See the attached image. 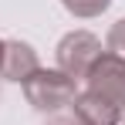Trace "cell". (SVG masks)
I'll return each instance as SVG.
<instances>
[{
  "mask_svg": "<svg viewBox=\"0 0 125 125\" xmlns=\"http://www.w3.org/2000/svg\"><path fill=\"white\" fill-rule=\"evenodd\" d=\"M24 95L37 112H58L64 105L74 102V78H68L64 71H47L37 68L27 81H24Z\"/></svg>",
  "mask_w": 125,
  "mask_h": 125,
  "instance_id": "cell-1",
  "label": "cell"
},
{
  "mask_svg": "<svg viewBox=\"0 0 125 125\" xmlns=\"http://www.w3.org/2000/svg\"><path fill=\"white\" fill-rule=\"evenodd\" d=\"M84 81H88L84 91H95V95H102L105 102H112L118 112H125V58L122 54L102 51L95 58V64L88 68Z\"/></svg>",
  "mask_w": 125,
  "mask_h": 125,
  "instance_id": "cell-2",
  "label": "cell"
},
{
  "mask_svg": "<svg viewBox=\"0 0 125 125\" xmlns=\"http://www.w3.org/2000/svg\"><path fill=\"white\" fill-rule=\"evenodd\" d=\"M102 54V41L88 31H71L58 41V71L68 78H84L95 58Z\"/></svg>",
  "mask_w": 125,
  "mask_h": 125,
  "instance_id": "cell-3",
  "label": "cell"
},
{
  "mask_svg": "<svg viewBox=\"0 0 125 125\" xmlns=\"http://www.w3.org/2000/svg\"><path fill=\"white\" fill-rule=\"evenodd\" d=\"M37 51L24 41H3V51H0V78L7 81H27L34 71H37Z\"/></svg>",
  "mask_w": 125,
  "mask_h": 125,
  "instance_id": "cell-4",
  "label": "cell"
},
{
  "mask_svg": "<svg viewBox=\"0 0 125 125\" xmlns=\"http://www.w3.org/2000/svg\"><path fill=\"white\" fill-rule=\"evenodd\" d=\"M74 115L84 125H122V112L112 102H105L95 91H81L74 95Z\"/></svg>",
  "mask_w": 125,
  "mask_h": 125,
  "instance_id": "cell-5",
  "label": "cell"
},
{
  "mask_svg": "<svg viewBox=\"0 0 125 125\" xmlns=\"http://www.w3.org/2000/svg\"><path fill=\"white\" fill-rule=\"evenodd\" d=\"M64 10L68 14H74V17H98L108 10V3L112 0H61Z\"/></svg>",
  "mask_w": 125,
  "mask_h": 125,
  "instance_id": "cell-6",
  "label": "cell"
},
{
  "mask_svg": "<svg viewBox=\"0 0 125 125\" xmlns=\"http://www.w3.org/2000/svg\"><path fill=\"white\" fill-rule=\"evenodd\" d=\"M108 51H112V54H122L125 58V17L118 24H112V31H108Z\"/></svg>",
  "mask_w": 125,
  "mask_h": 125,
  "instance_id": "cell-7",
  "label": "cell"
},
{
  "mask_svg": "<svg viewBox=\"0 0 125 125\" xmlns=\"http://www.w3.org/2000/svg\"><path fill=\"white\" fill-rule=\"evenodd\" d=\"M47 125H84L78 115H58V118H51Z\"/></svg>",
  "mask_w": 125,
  "mask_h": 125,
  "instance_id": "cell-8",
  "label": "cell"
},
{
  "mask_svg": "<svg viewBox=\"0 0 125 125\" xmlns=\"http://www.w3.org/2000/svg\"><path fill=\"white\" fill-rule=\"evenodd\" d=\"M0 51H3V41H0Z\"/></svg>",
  "mask_w": 125,
  "mask_h": 125,
  "instance_id": "cell-9",
  "label": "cell"
},
{
  "mask_svg": "<svg viewBox=\"0 0 125 125\" xmlns=\"http://www.w3.org/2000/svg\"><path fill=\"white\" fill-rule=\"evenodd\" d=\"M122 125H125V122H122Z\"/></svg>",
  "mask_w": 125,
  "mask_h": 125,
  "instance_id": "cell-10",
  "label": "cell"
}]
</instances>
